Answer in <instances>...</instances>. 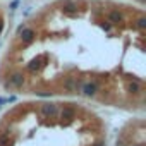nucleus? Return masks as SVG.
<instances>
[{"mask_svg":"<svg viewBox=\"0 0 146 146\" xmlns=\"http://www.w3.org/2000/svg\"><path fill=\"white\" fill-rule=\"evenodd\" d=\"M83 83H84V79H81V78L67 76V78H64V81H62V88H64V91L69 93V95H81V86H83Z\"/></svg>","mask_w":146,"mask_h":146,"instance_id":"nucleus-1","label":"nucleus"},{"mask_svg":"<svg viewBox=\"0 0 146 146\" xmlns=\"http://www.w3.org/2000/svg\"><path fill=\"white\" fill-rule=\"evenodd\" d=\"M58 117L62 119V122H67V124L74 122V119L78 117V107L72 105V103L58 107Z\"/></svg>","mask_w":146,"mask_h":146,"instance_id":"nucleus-2","label":"nucleus"},{"mask_svg":"<svg viewBox=\"0 0 146 146\" xmlns=\"http://www.w3.org/2000/svg\"><path fill=\"white\" fill-rule=\"evenodd\" d=\"M98 93H100V83L96 79H88V81L83 83V86H81V95L83 96L95 98Z\"/></svg>","mask_w":146,"mask_h":146,"instance_id":"nucleus-3","label":"nucleus"},{"mask_svg":"<svg viewBox=\"0 0 146 146\" xmlns=\"http://www.w3.org/2000/svg\"><path fill=\"white\" fill-rule=\"evenodd\" d=\"M40 113L45 119H57L58 117V105L53 102H45L40 103Z\"/></svg>","mask_w":146,"mask_h":146,"instance_id":"nucleus-4","label":"nucleus"},{"mask_svg":"<svg viewBox=\"0 0 146 146\" xmlns=\"http://www.w3.org/2000/svg\"><path fill=\"white\" fill-rule=\"evenodd\" d=\"M60 7H62V12L65 16H70V17H76L78 11H79V5H78L76 0H62Z\"/></svg>","mask_w":146,"mask_h":146,"instance_id":"nucleus-5","label":"nucleus"},{"mask_svg":"<svg viewBox=\"0 0 146 146\" xmlns=\"http://www.w3.org/2000/svg\"><path fill=\"white\" fill-rule=\"evenodd\" d=\"M7 81H9V84H11L12 88H16V90H21V88L26 84V78H24V74H23L21 70H14L12 74H9Z\"/></svg>","mask_w":146,"mask_h":146,"instance_id":"nucleus-6","label":"nucleus"},{"mask_svg":"<svg viewBox=\"0 0 146 146\" xmlns=\"http://www.w3.org/2000/svg\"><path fill=\"white\" fill-rule=\"evenodd\" d=\"M125 90H127V93L132 95V96H141V95H143V84H141L139 79H131V81H127Z\"/></svg>","mask_w":146,"mask_h":146,"instance_id":"nucleus-7","label":"nucleus"},{"mask_svg":"<svg viewBox=\"0 0 146 146\" xmlns=\"http://www.w3.org/2000/svg\"><path fill=\"white\" fill-rule=\"evenodd\" d=\"M124 19H125V16H124V12L119 11V9H113V11H110V12L107 14V23H110L112 26H117V24L124 23Z\"/></svg>","mask_w":146,"mask_h":146,"instance_id":"nucleus-8","label":"nucleus"},{"mask_svg":"<svg viewBox=\"0 0 146 146\" xmlns=\"http://www.w3.org/2000/svg\"><path fill=\"white\" fill-rule=\"evenodd\" d=\"M19 40L23 41V43H26V45H29V43H33L35 41V38H36V31L33 29V28H29V26H26L19 35Z\"/></svg>","mask_w":146,"mask_h":146,"instance_id":"nucleus-9","label":"nucleus"},{"mask_svg":"<svg viewBox=\"0 0 146 146\" xmlns=\"http://www.w3.org/2000/svg\"><path fill=\"white\" fill-rule=\"evenodd\" d=\"M45 65H46V58H45V57H36V58H33V60L26 65V69H28L29 72H38V70H41Z\"/></svg>","mask_w":146,"mask_h":146,"instance_id":"nucleus-10","label":"nucleus"},{"mask_svg":"<svg viewBox=\"0 0 146 146\" xmlns=\"http://www.w3.org/2000/svg\"><path fill=\"white\" fill-rule=\"evenodd\" d=\"M14 144H16V141L12 139L11 131H5L0 134V146H14Z\"/></svg>","mask_w":146,"mask_h":146,"instance_id":"nucleus-11","label":"nucleus"},{"mask_svg":"<svg viewBox=\"0 0 146 146\" xmlns=\"http://www.w3.org/2000/svg\"><path fill=\"white\" fill-rule=\"evenodd\" d=\"M134 26H136L139 31H144V29H146V17H144V16L137 17V19L134 21Z\"/></svg>","mask_w":146,"mask_h":146,"instance_id":"nucleus-12","label":"nucleus"},{"mask_svg":"<svg viewBox=\"0 0 146 146\" xmlns=\"http://www.w3.org/2000/svg\"><path fill=\"white\" fill-rule=\"evenodd\" d=\"M36 96H41V98H52L53 96V91H48V90H40V91H35Z\"/></svg>","mask_w":146,"mask_h":146,"instance_id":"nucleus-13","label":"nucleus"},{"mask_svg":"<svg viewBox=\"0 0 146 146\" xmlns=\"http://www.w3.org/2000/svg\"><path fill=\"white\" fill-rule=\"evenodd\" d=\"M100 26H102V29H103L105 33H110V31H112V24H110V23H102Z\"/></svg>","mask_w":146,"mask_h":146,"instance_id":"nucleus-14","label":"nucleus"},{"mask_svg":"<svg viewBox=\"0 0 146 146\" xmlns=\"http://www.w3.org/2000/svg\"><path fill=\"white\" fill-rule=\"evenodd\" d=\"M19 4H21L19 0H12V2H11V5H9V9H11V11H16V9L19 7Z\"/></svg>","mask_w":146,"mask_h":146,"instance_id":"nucleus-15","label":"nucleus"},{"mask_svg":"<svg viewBox=\"0 0 146 146\" xmlns=\"http://www.w3.org/2000/svg\"><path fill=\"white\" fill-rule=\"evenodd\" d=\"M4 88H5V90H7V91H9V90H12V86H11V84H9V81H7V79H5V81H4Z\"/></svg>","mask_w":146,"mask_h":146,"instance_id":"nucleus-16","label":"nucleus"},{"mask_svg":"<svg viewBox=\"0 0 146 146\" xmlns=\"http://www.w3.org/2000/svg\"><path fill=\"white\" fill-rule=\"evenodd\" d=\"M26 26H28V24H24V23H23V24H21V26H19V28H17V35H19V33H21V31H23V29H24V28H26Z\"/></svg>","mask_w":146,"mask_h":146,"instance_id":"nucleus-17","label":"nucleus"},{"mask_svg":"<svg viewBox=\"0 0 146 146\" xmlns=\"http://www.w3.org/2000/svg\"><path fill=\"white\" fill-rule=\"evenodd\" d=\"M16 100H17V98H16V96H9V98H7V103H14V102H16Z\"/></svg>","mask_w":146,"mask_h":146,"instance_id":"nucleus-18","label":"nucleus"},{"mask_svg":"<svg viewBox=\"0 0 146 146\" xmlns=\"http://www.w3.org/2000/svg\"><path fill=\"white\" fill-rule=\"evenodd\" d=\"M93 146H107V144H105V141H96Z\"/></svg>","mask_w":146,"mask_h":146,"instance_id":"nucleus-19","label":"nucleus"},{"mask_svg":"<svg viewBox=\"0 0 146 146\" xmlns=\"http://www.w3.org/2000/svg\"><path fill=\"white\" fill-rule=\"evenodd\" d=\"M2 31H4V21H0V35H2Z\"/></svg>","mask_w":146,"mask_h":146,"instance_id":"nucleus-20","label":"nucleus"},{"mask_svg":"<svg viewBox=\"0 0 146 146\" xmlns=\"http://www.w3.org/2000/svg\"><path fill=\"white\" fill-rule=\"evenodd\" d=\"M127 146H144L143 143H137V144H127Z\"/></svg>","mask_w":146,"mask_h":146,"instance_id":"nucleus-21","label":"nucleus"},{"mask_svg":"<svg viewBox=\"0 0 146 146\" xmlns=\"http://www.w3.org/2000/svg\"><path fill=\"white\" fill-rule=\"evenodd\" d=\"M117 146H127V143H117Z\"/></svg>","mask_w":146,"mask_h":146,"instance_id":"nucleus-22","label":"nucleus"}]
</instances>
